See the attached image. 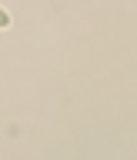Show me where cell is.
Segmentation results:
<instances>
[{
	"label": "cell",
	"instance_id": "6da1fadb",
	"mask_svg": "<svg viewBox=\"0 0 137 160\" xmlns=\"http://www.w3.org/2000/svg\"><path fill=\"white\" fill-rule=\"evenodd\" d=\"M7 27H10V13L0 7V30H7Z\"/></svg>",
	"mask_w": 137,
	"mask_h": 160
}]
</instances>
